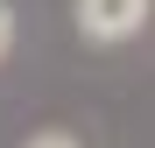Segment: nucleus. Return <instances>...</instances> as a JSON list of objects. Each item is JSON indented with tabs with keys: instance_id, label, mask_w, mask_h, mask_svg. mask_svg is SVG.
<instances>
[{
	"instance_id": "1",
	"label": "nucleus",
	"mask_w": 155,
	"mask_h": 148,
	"mask_svg": "<svg viewBox=\"0 0 155 148\" xmlns=\"http://www.w3.org/2000/svg\"><path fill=\"white\" fill-rule=\"evenodd\" d=\"M148 28V0H78V35L85 42H127Z\"/></svg>"
},
{
	"instance_id": "2",
	"label": "nucleus",
	"mask_w": 155,
	"mask_h": 148,
	"mask_svg": "<svg viewBox=\"0 0 155 148\" xmlns=\"http://www.w3.org/2000/svg\"><path fill=\"white\" fill-rule=\"evenodd\" d=\"M7 49H14V7L0 0V57H7Z\"/></svg>"
},
{
	"instance_id": "3",
	"label": "nucleus",
	"mask_w": 155,
	"mask_h": 148,
	"mask_svg": "<svg viewBox=\"0 0 155 148\" xmlns=\"http://www.w3.org/2000/svg\"><path fill=\"white\" fill-rule=\"evenodd\" d=\"M28 148H78V141H71V134H35Z\"/></svg>"
}]
</instances>
